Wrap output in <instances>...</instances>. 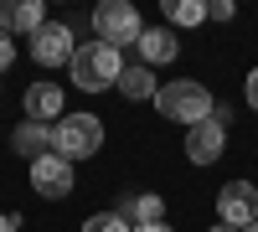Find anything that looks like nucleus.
Here are the masks:
<instances>
[{
    "instance_id": "nucleus-1",
    "label": "nucleus",
    "mask_w": 258,
    "mask_h": 232,
    "mask_svg": "<svg viewBox=\"0 0 258 232\" xmlns=\"http://www.w3.org/2000/svg\"><path fill=\"white\" fill-rule=\"evenodd\" d=\"M68 72L83 93H103V88H119V72H124V57L109 47V41H78V52L68 62Z\"/></svg>"
},
{
    "instance_id": "nucleus-2",
    "label": "nucleus",
    "mask_w": 258,
    "mask_h": 232,
    "mask_svg": "<svg viewBox=\"0 0 258 232\" xmlns=\"http://www.w3.org/2000/svg\"><path fill=\"white\" fill-rule=\"evenodd\" d=\"M155 109H160V119H170V124H186V129H197V124H207L212 119V93L202 88V83H191V78H181V83H160V93H155Z\"/></svg>"
},
{
    "instance_id": "nucleus-3",
    "label": "nucleus",
    "mask_w": 258,
    "mask_h": 232,
    "mask_svg": "<svg viewBox=\"0 0 258 232\" xmlns=\"http://www.w3.org/2000/svg\"><path fill=\"white\" fill-rule=\"evenodd\" d=\"M98 144H103V119L93 114H62L52 124V150L62 160H88L98 155Z\"/></svg>"
},
{
    "instance_id": "nucleus-4",
    "label": "nucleus",
    "mask_w": 258,
    "mask_h": 232,
    "mask_svg": "<svg viewBox=\"0 0 258 232\" xmlns=\"http://www.w3.org/2000/svg\"><path fill=\"white\" fill-rule=\"evenodd\" d=\"M93 31H98V41H109V47L119 52V47H135L140 41L145 21H140V11L129 6V0H103V6L93 11Z\"/></svg>"
},
{
    "instance_id": "nucleus-5",
    "label": "nucleus",
    "mask_w": 258,
    "mask_h": 232,
    "mask_svg": "<svg viewBox=\"0 0 258 232\" xmlns=\"http://www.w3.org/2000/svg\"><path fill=\"white\" fill-rule=\"evenodd\" d=\"M217 212H222L227 227L248 232V227L258 222V186H253V181H227L222 196H217Z\"/></svg>"
},
{
    "instance_id": "nucleus-6",
    "label": "nucleus",
    "mask_w": 258,
    "mask_h": 232,
    "mask_svg": "<svg viewBox=\"0 0 258 232\" xmlns=\"http://www.w3.org/2000/svg\"><path fill=\"white\" fill-rule=\"evenodd\" d=\"M31 191L47 196V201H62L73 191V160H62L57 150L41 155V160H31Z\"/></svg>"
},
{
    "instance_id": "nucleus-7",
    "label": "nucleus",
    "mask_w": 258,
    "mask_h": 232,
    "mask_svg": "<svg viewBox=\"0 0 258 232\" xmlns=\"http://www.w3.org/2000/svg\"><path fill=\"white\" fill-rule=\"evenodd\" d=\"M73 26L68 21H47L36 36H31V57L41 62V67H62V62H73Z\"/></svg>"
},
{
    "instance_id": "nucleus-8",
    "label": "nucleus",
    "mask_w": 258,
    "mask_h": 232,
    "mask_svg": "<svg viewBox=\"0 0 258 232\" xmlns=\"http://www.w3.org/2000/svg\"><path fill=\"white\" fill-rule=\"evenodd\" d=\"M222 150H227V129H222L217 119H207V124H197V129H186V160H191V165H217Z\"/></svg>"
},
{
    "instance_id": "nucleus-9",
    "label": "nucleus",
    "mask_w": 258,
    "mask_h": 232,
    "mask_svg": "<svg viewBox=\"0 0 258 232\" xmlns=\"http://www.w3.org/2000/svg\"><path fill=\"white\" fill-rule=\"evenodd\" d=\"M41 26H47V6L41 0H0V31L6 36H16V31L36 36Z\"/></svg>"
},
{
    "instance_id": "nucleus-10",
    "label": "nucleus",
    "mask_w": 258,
    "mask_h": 232,
    "mask_svg": "<svg viewBox=\"0 0 258 232\" xmlns=\"http://www.w3.org/2000/svg\"><path fill=\"white\" fill-rule=\"evenodd\" d=\"M62 114L68 109H62V88L57 83H31L26 88V119L31 124H57Z\"/></svg>"
},
{
    "instance_id": "nucleus-11",
    "label": "nucleus",
    "mask_w": 258,
    "mask_h": 232,
    "mask_svg": "<svg viewBox=\"0 0 258 232\" xmlns=\"http://www.w3.org/2000/svg\"><path fill=\"white\" fill-rule=\"evenodd\" d=\"M135 47H140V57H145V67H155V62H176V47H181V41H176L170 26H145Z\"/></svg>"
},
{
    "instance_id": "nucleus-12",
    "label": "nucleus",
    "mask_w": 258,
    "mask_h": 232,
    "mask_svg": "<svg viewBox=\"0 0 258 232\" xmlns=\"http://www.w3.org/2000/svg\"><path fill=\"white\" fill-rule=\"evenodd\" d=\"M11 150L21 160H41V155H52V124H21V129L11 134Z\"/></svg>"
},
{
    "instance_id": "nucleus-13",
    "label": "nucleus",
    "mask_w": 258,
    "mask_h": 232,
    "mask_svg": "<svg viewBox=\"0 0 258 232\" xmlns=\"http://www.w3.org/2000/svg\"><path fill=\"white\" fill-rule=\"evenodd\" d=\"M119 93L129 98V103H155V93H160V83H155V72L145 67V62H124V72H119Z\"/></svg>"
},
{
    "instance_id": "nucleus-14",
    "label": "nucleus",
    "mask_w": 258,
    "mask_h": 232,
    "mask_svg": "<svg viewBox=\"0 0 258 232\" xmlns=\"http://www.w3.org/2000/svg\"><path fill=\"white\" fill-rule=\"evenodd\" d=\"M119 217L129 222V232H135V227H155V222L165 217V201H160L155 191H140L135 201H124V206H119Z\"/></svg>"
},
{
    "instance_id": "nucleus-15",
    "label": "nucleus",
    "mask_w": 258,
    "mask_h": 232,
    "mask_svg": "<svg viewBox=\"0 0 258 232\" xmlns=\"http://www.w3.org/2000/svg\"><path fill=\"white\" fill-rule=\"evenodd\" d=\"M165 16L176 21V26H202L207 6H202V0H165Z\"/></svg>"
},
{
    "instance_id": "nucleus-16",
    "label": "nucleus",
    "mask_w": 258,
    "mask_h": 232,
    "mask_svg": "<svg viewBox=\"0 0 258 232\" xmlns=\"http://www.w3.org/2000/svg\"><path fill=\"white\" fill-rule=\"evenodd\" d=\"M83 232H129V222H124L119 212H98V217L83 222Z\"/></svg>"
},
{
    "instance_id": "nucleus-17",
    "label": "nucleus",
    "mask_w": 258,
    "mask_h": 232,
    "mask_svg": "<svg viewBox=\"0 0 258 232\" xmlns=\"http://www.w3.org/2000/svg\"><path fill=\"white\" fill-rule=\"evenodd\" d=\"M207 16H217V21H232V16H238V6H232V0H212V6H207Z\"/></svg>"
},
{
    "instance_id": "nucleus-18",
    "label": "nucleus",
    "mask_w": 258,
    "mask_h": 232,
    "mask_svg": "<svg viewBox=\"0 0 258 232\" xmlns=\"http://www.w3.org/2000/svg\"><path fill=\"white\" fill-rule=\"evenodd\" d=\"M11 62H16V41H11L6 31H0V72H6V67H11Z\"/></svg>"
},
{
    "instance_id": "nucleus-19",
    "label": "nucleus",
    "mask_w": 258,
    "mask_h": 232,
    "mask_svg": "<svg viewBox=\"0 0 258 232\" xmlns=\"http://www.w3.org/2000/svg\"><path fill=\"white\" fill-rule=\"evenodd\" d=\"M243 93H248V103H253V114H258V67L248 72V88H243Z\"/></svg>"
},
{
    "instance_id": "nucleus-20",
    "label": "nucleus",
    "mask_w": 258,
    "mask_h": 232,
    "mask_svg": "<svg viewBox=\"0 0 258 232\" xmlns=\"http://www.w3.org/2000/svg\"><path fill=\"white\" fill-rule=\"evenodd\" d=\"M0 232H21V217L11 212V217H0Z\"/></svg>"
},
{
    "instance_id": "nucleus-21",
    "label": "nucleus",
    "mask_w": 258,
    "mask_h": 232,
    "mask_svg": "<svg viewBox=\"0 0 258 232\" xmlns=\"http://www.w3.org/2000/svg\"><path fill=\"white\" fill-rule=\"evenodd\" d=\"M135 232H176V227H165V222H155V227H135Z\"/></svg>"
},
{
    "instance_id": "nucleus-22",
    "label": "nucleus",
    "mask_w": 258,
    "mask_h": 232,
    "mask_svg": "<svg viewBox=\"0 0 258 232\" xmlns=\"http://www.w3.org/2000/svg\"><path fill=\"white\" fill-rule=\"evenodd\" d=\"M207 232H238V227H227V222H217V227H207Z\"/></svg>"
},
{
    "instance_id": "nucleus-23",
    "label": "nucleus",
    "mask_w": 258,
    "mask_h": 232,
    "mask_svg": "<svg viewBox=\"0 0 258 232\" xmlns=\"http://www.w3.org/2000/svg\"><path fill=\"white\" fill-rule=\"evenodd\" d=\"M248 232H258V222H253V227H248Z\"/></svg>"
}]
</instances>
